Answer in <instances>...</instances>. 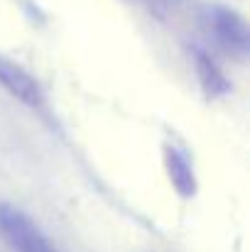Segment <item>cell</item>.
<instances>
[{
  "mask_svg": "<svg viewBox=\"0 0 250 252\" xmlns=\"http://www.w3.org/2000/svg\"><path fill=\"white\" fill-rule=\"evenodd\" d=\"M0 238L15 252H59L27 213L10 203H0Z\"/></svg>",
  "mask_w": 250,
  "mask_h": 252,
  "instance_id": "obj_1",
  "label": "cell"
},
{
  "mask_svg": "<svg viewBox=\"0 0 250 252\" xmlns=\"http://www.w3.org/2000/svg\"><path fill=\"white\" fill-rule=\"evenodd\" d=\"M0 86L12 98H17L20 103H25L30 108H37L44 100L39 81L27 69H22L20 64H15V62L5 59V57H0Z\"/></svg>",
  "mask_w": 250,
  "mask_h": 252,
  "instance_id": "obj_2",
  "label": "cell"
},
{
  "mask_svg": "<svg viewBox=\"0 0 250 252\" xmlns=\"http://www.w3.org/2000/svg\"><path fill=\"white\" fill-rule=\"evenodd\" d=\"M211 27H214L216 39L226 49L246 54V49H248V25L238 12H233L228 7H214L211 10Z\"/></svg>",
  "mask_w": 250,
  "mask_h": 252,
  "instance_id": "obj_3",
  "label": "cell"
},
{
  "mask_svg": "<svg viewBox=\"0 0 250 252\" xmlns=\"http://www.w3.org/2000/svg\"><path fill=\"white\" fill-rule=\"evenodd\" d=\"M165 167H167L172 186L177 189V193H181V196H186V198L194 196V191H196V174H194V167H191L189 157H186L181 150L167 145L165 147Z\"/></svg>",
  "mask_w": 250,
  "mask_h": 252,
  "instance_id": "obj_4",
  "label": "cell"
},
{
  "mask_svg": "<svg viewBox=\"0 0 250 252\" xmlns=\"http://www.w3.org/2000/svg\"><path fill=\"white\" fill-rule=\"evenodd\" d=\"M194 59H196V74H199V79H201V86H204V91H206L211 98H214V95L228 93V81H226V76L221 74V69L214 64V59H211L209 54L196 52Z\"/></svg>",
  "mask_w": 250,
  "mask_h": 252,
  "instance_id": "obj_5",
  "label": "cell"
}]
</instances>
